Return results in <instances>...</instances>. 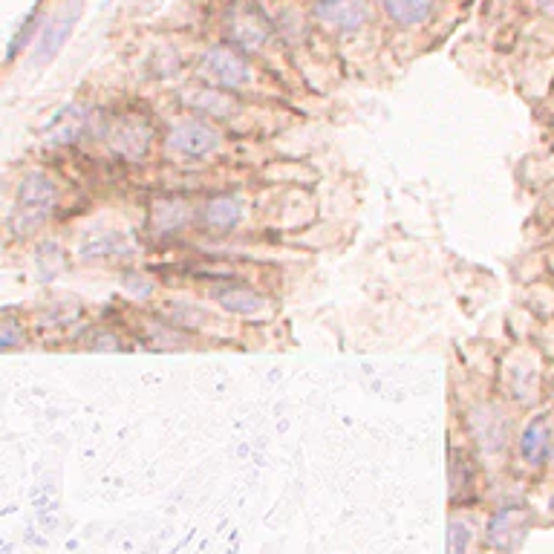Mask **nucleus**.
Instances as JSON below:
<instances>
[{
    "label": "nucleus",
    "instance_id": "obj_1",
    "mask_svg": "<svg viewBox=\"0 0 554 554\" xmlns=\"http://www.w3.org/2000/svg\"><path fill=\"white\" fill-rule=\"evenodd\" d=\"M101 139L127 165H142L156 145V122L145 110H122L101 127Z\"/></svg>",
    "mask_w": 554,
    "mask_h": 554
},
{
    "label": "nucleus",
    "instance_id": "obj_2",
    "mask_svg": "<svg viewBox=\"0 0 554 554\" xmlns=\"http://www.w3.org/2000/svg\"><path fill=\"white\" fill-rule=\"evenodd\" d=\"M197 78L208 87L240 93L243 87L252 84L254 67L243 50H237L231 44H214L202 52L200 61H197Z\"/></svg>",
    "mask_w": 554,
    "mask_h": 554
},
{
    "label": "nucleus",
    "instance_id": "obj_3",
    "mask_svg": "<svg viewBox=\"0 0 554 554\" xmlns=\"http://www.w3.org/2000/svg\"><path fill=\"white\" fill-rule=\"evenodd\" d=\"M220 145H223V133L217 130V125L194 113L179 116L177 122H171L165 130V148L179 159L200 162L220 151Z\"/></svg>",
    "mask_w": 554,
    "mask_h": 554
},
{
    "label": "nucleus",
    "instance_id": "obj_4",
    "mask_svg": "<svg viewBox=\"0 0 554 554\" xmlns=\"http://www.w3.org/2000/svg\"><path fill=\"white\" fill-rule=\"evenodd\" d=\"M58 208V185L47 174L32 171L18 185V202H15V228L21 234H32L44 226Z\"/></svg>",
    "mask_w": 554,
    "mask_h": 554
},
{
    "label": "nucleus",
    "instance_id": "obj_5",
    "mask_svg": "<svg viewBox=\"0 0 554 554\" xmlns=\"http://www.w3.org/2000/svg\"><path fill=\"white\" fill-rule=\"evenodd\" d=\"M223 32L226 44L243 52H260L275 35L272 18L254 3V0H240L223 15Z\"/></svg>",
    "mask_w": 554,
    "mask_h": 554
},
{
    "label": "nucleus",
    "instance_id": "obj_6",
    "mask_svg": "<svg viewBox=\"0 0 554 554\" xmlns=\"http://www.w3.org/2000/svg\"><path fill=\"white\" fill-rule=\"evenodd\" d=\"M312 21L332 35L350 38L373 24V3L370 0H315Z\"/></svg>",
    "mask_w": 554,
    "mask_h": 554
},
{
    "label": "nucleus",
    "instance_id": "obj_7",
    "mask_svg": "<svg viewBox=\"0 0 554 554\" xmlns=\"http://www.w3.org/2000/svg\"><path fill=\"white\" fill-rule=\"evenodd\" d=\"M194 214H197V208L191 205L188 197L168 194V197L153 200L151 217H148V228H151L153 237H159V240H171V237L182 234L185 228L194 223Z\"/></svg>",
    "mask_w": 554,
    "mask_h": 554
},
{
    "label": "nucleus",
    "instance_id": "obj_8",
    "mask_svg": "<svg viewBox=\"0 0 554 554\" xmlns=\"http://www.w3.org/2000/svg\"><path fill=\"white\" fill-rule=\"evenodd\" d=\"M78 18H81V0L64 3L61 12L47 18V26L41 29V41H38V50H35V64H47L64 50V44L70 41V35L76 29Z\"/></svg>",
    "mask_w": 554,
    "mask_h": 554
},
{
    "label": "nucleus",
    "instance_id": "obj_9",
    "mask_svg": "<svg viewBox=\"0 0 554 554\" xmlns=\"http://www.w3.org/2000/svg\"><path fill=\"white\" fill-rule=\"evenodd\" d=\"M182 104H185L188 113L202 116V119H208V122H226V119H234L237 110H240L234 93L220 90V87H208V84L182 93Z\"/></svg>",
    "mask_w": 554,
    "mask_h": 554
},
{
    "label": "nucleus",
    "instance_id": "obj_10",
    "mask_svg": "<svg viewBox=\"0 0 554 554\" xmlns=\"http://www.w3.org/2000/svg\"><path fill=\"white\" fill-rule=\"evenodd\" d=\"M529 523L531 511L526 505H505V508H500L491 517V523H488V540H491V546L500 549V552H514L523 543V537L529 531Z\"/></svg>",
    "mask_w": 554,
    "mask_h": 554
},
{
    "label": "nucleus",
    "instance_id": "obj_11",
    "mask_svg": "<svg viewBox=\"0 0 554 554\" xmlns=\"http://www.w3.org/2000/svg\"><path fill=\"white\" fill-rule=\"evenodd\" d=\"M243 214H246V205L237 194H214L200 208L202 226L211 234H231L243 223Z\"/></svg>",
    "mask_w": 554,
    "mask_h": 554
},
{
    "label": "nucleus",
    "instance_id": "obj_12",
    "mask_svg": "<svg viewBox=\"0 0 554 554\" xmlns=\"http://www.w3.org/2000/svg\"><path fill=\"white\" fill-rule=\"evenodd\" d=\"M211 298L220 303L226 312H231V315H243V318L260 315V312L266 309V295H263L260 289H254L252 283H240V280L214 286V289H211Z\"/></svg>",
    "mask_w": 554,
    "mask_h": 554
},
{
    "label": "nucleus",
    "instance_id": "obj_13",
    "mask_svg": "<svg viewBox=\"0 0 554 554\" xmlns=\"http://www.w3.org/2000/svg\"><path fill=\"white\" fill-rule=\"evenodd\" d=\"M387 24L396 29H419L436 15L439 0H378Z\"/></svg>",
    "mask_w": 554,
    "mask_h": 554
},
{
    "label": "nucleus",
    "instance_id": "obj_14",
    "mask_svg": "<svg viewBox=\"0 0 554 554\" xmlns=\"http://www.w3.org/2000/svg\"><path fill=\"white\" fill-rule=\"evenodd\" d=\"M552 419L549 413L534 416L520 436V456L526 465H543L552 454Z\"/></svg>",
    "mask_w": 554,
    "mask_h": 554
},
{
    "label": "nucleus",
    "instance_id": "obj_15",
    "mask_svg": "<svg viewBox=\"0 0 554 554\" xmlns=\"http://www.w3.org/2000/svg\"><path fill=\"white\" fill-rule=\"evenodd\" d=\"M90 125V113L81 104H67L64 110L55 113L50 125H47V142L50 145H73L84 136V130Z\"/></svg>",
    "mask_w": 554,
    "mask_h": 554
},
{
    "label": "nucleus",
    "instance_id": "obj_16",
    "mask_svg": "<svg viewBox=\"0 0 554 554\" xmlns=\"http://www.w3.org/2000/svg\"><path fill=\"white\" fill-rule=\"evenodd\" d=\"M41 24H47V15H44L41 3H35L32 12L24 18V24L15 29V35H12V41H9V50H6V61H15V58L32 44V35L41 32Z\"/></svg>",
    "mask_w": 554,
    "mask_h": 554
},
{
    "label": "nucleus",
    "instance_id": "obj_17",
    "mask_svg": "<svg viewBox=\"0 0 554 554\" xmlns=\"http://www.w3.org/2000/svg\"><path fill=\"white\" fill-rule=\"evenodd\" d=\"M468 540H471V529L465 523H451V531H448V554L468 552Z\"/></svg>",
    "mask_w": 554,
    "mask_h": 554
},
{
    "label": "nucleus",
    "instance_id": "obj_18",
    "mask_svg": "<svg viewBox=\"0 0 554 554\" xmlns=\"http://www.w3.org/2000/svg\"><path fill=\"white\" fill-rule=\"evenodd\" d=\"M534 6H537L540 12H546L549 18H554V0H534Z\"/></svg>",
    "mask_w": 554,
    "mask_h": 554
},
{
    "label": "nucleus",
    "instance_id": "obj_19",
    "mask_svg": "<svg viewBox=\"0 0 554 554\" xmlns=\"http://www.w3.org/2000/svg\"><path fill=\"white\" fill-rule=\"evenodd\" d=\"M549 459H552V465H554V442H552V454H549Z\"/></svg>",
    "mask_w": 554,
    "mask_h": 554
},
{
    "label": "nucleus",
    "instance_id": "obj_20",
    "mask_svg": "<svg viewBox=\"0 0 554 554\" xmlns=\"http://www.w3.org/2000/svg\"><path fill=\"white\" fill-rule=\"evenodd\" d=\"M104 3H113V0H104Z\"/></svg>",
    "mask_w": 554,
    "mask_h": 554
},
{
    "label": "nucleus",
    "instance_id": "obj_21",
    "mask_svg": "<svg viewBox=\"0 0 554 554\" xmlns=\"http://www.w3.org/2000/svg\"><path fill=\"white\" fill-rule=\"evenodd\" d=\"M552 511H554V500H552Z\"/></svg>",
    "mask_w": 554,
    "mask_h": 554
}]
</instances>
